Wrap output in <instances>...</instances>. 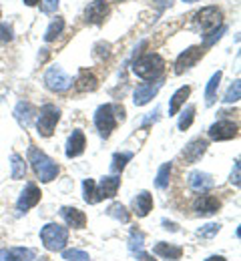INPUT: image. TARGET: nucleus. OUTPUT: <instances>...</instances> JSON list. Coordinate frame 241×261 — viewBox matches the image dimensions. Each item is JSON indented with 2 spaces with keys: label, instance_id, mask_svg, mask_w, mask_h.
<instances>
[{
  "label": "nucleus",
  "instance_id": "12",
  "mask_svg": "<svg viewBox=\"0 0 241 261\" xmlns=\"http://www.w3.org/2000/svg\"><path fill=\"white\" fill-rule=\"evenodd\" d=\"M106 14H109V4L104 0H93L85 10V18L91 24H101Z\"/></svg>",
  "mask_w": 241,
  "mask_h": 261
},
{
  "label": "nucleus",
  "instance_id": "35",
  "mask_svg": "<svg viewBox=\"0 0 241 261\" xmlns=\"http://www.w3.org/2000/svg\"><path fill=\"white\" fill-rule=\"evenodd\" d=\"M219 229H221L219 223H207V225H203V227L197 231V235L199 237H205V239H211V237H215L219 233Z\"/></svg>",
  "mask_w": 241,
  "mask_h": 261
},
{
  "label": "nucleus",
  "instance_id": "39",
  "mask_svg": "<svg viewBox=\"0 0 241 261\" xmlns=\"http://www.w3.org/2000/svg\"><path fill=\"white\" fill-rule=\"evenodd\" d=\"M235 187H239V161H235L233 165V171H231V179H229Z\"/></svg>",
  "mask_w": 241,
  "mask_h": 261
},
{
  "label": "nucleus",
  "instance_id": "6",
  "mask_svg": "<svg viewBox=\"0 0 241 261\" xmlns=\"http://www.w3.org/2000/svg\"><path fill=\"white\" fill-rule=\"evenodd\" d=\"M44 85L55 93H65L72 87V79L61 66H50L44 74Z\"/></svg>",
  "mask_w": 241,
  "mask_h": 261
},
{
  "label": "nucleus",
  "instance_id": "32",
  "mask_svg": "<svg viewBox=\"0 0 241 261\" xmlns=\"http://www.w3.org/2000/svg\"><path fill=\"white\" fill-rule=\"evenodd\" d=\"M193 119H195V107H193V105H189V107L183 111L181 119H179V130L189 129V127H191V123H193Z\"/></svg>",
  "mask_w": 241,
  "mask_h": 261
},
{
  "label": "nucleus",
  "instance_id": "38",
  "mask_svg": "<svg viewBox=\"0 0 241 261\" xmlns=\"http://www.w3.org/2000/svg\"><path fill=\"white\" fill-rule=\"evenodd\" d=\"M59 6V0H42V12H52L57 10Z\"/></svg>",
  "mask_w": 241,
  "mask_h": 261
},
{
  "label": "nucleus",
  "instance_id": "29",
  "mask_svg": "<svg viewBox=\"0 0 241 261\" xmlns=\"http://www.w3.org/2000/svg\"><path fill=\"white\" fill-rule=\"evenodd\" d=\"M83 189H85V201L89 205H95L97 203V185L93 179H85L83 181Z\"/></svg>",
  "mask_w": 241,
  "mask_h": 261
},
{
  "label": "nucleus",
  "instance_id": "1",
  "mask_svg": "<svg viewBox=\"0 0 241 261\" xmlns=\"http://www.w3.org/2000/svg\"><path fill=\"white\" fill-rule=\"evenodd\" d=\"M29 161L33 163V169L38 175V179L42 183H50L52 179H57L59 175V165L55 163L50 157H46L42 151H38L35 147L29 149Z\"/></svg>",
  "mask_w": 241,
  "mask_h": 261
},
{
  "label": "nucleus",
  "instance_id": "24",
  "mask_svg": "<svg viewBox=\"0 0 241 261\" xmlns=\"http://www.w3.org/2000/svg\"><path fill=\"white\" fill-rule=\"evenodd\" d=\"M189 95H191V87H181V89L171 97V102H169V115H177L179 109L183 107V102L187 100Z\"/></svg>",
  "mask_w": 241,
  "mask_h": 261
},
{
  "label": "nucleus",
  "instance_id": "15",
  "mask_svg": "<svg viewBox=\"0 0 241 261\" xmlns=\"http://www.w3.org/2000/svg\"><path fill=\"white\" fill-rule=\"evenodd\" d=\"M221 207V201L213 195H201L197 201H195V211L197 215L201 217H209V215H215Z\"/></svg>",
  "mask_w": 241,
  "mask_h": 261
},
{
  "label": "nucleus",
  "instance_id": "30",
  "mask_svg": "<svg viewBox=\"0 0 241 261\" xmlns=\"http://www.w3.org/2000/svg\"><path fill=\"white\" fill-rule=\"evenodd\" d=\"M169 177H171V163L161 165V169H159V173H157L155 185H157L159 189H165V187L169 185Z\"/></svg>",
  "mask_w": 241,
  "mask_h": 261
},
{
  "label": "nucleus",
  "instance_id": "13",
  "mask_svg": "<svg viewBox=\"0 0 241 261\" xmlns=\"http://www.w3.org/2000/svg\"><path fill=\"white\" fill-rule=\"evenodd\" d=\"M119 185H121V179L111 175V177H103L99 187H97V203L103 201V199H113L119 191Z\"/></svg>",
  "mask_w": 241,
  "mask_h": 261
},
{
  "label": "nucleus",
  "instance_id": "18",
  "mask_svg": "<svg viewBox=\"0 0 241 261\" xmlns=\"http://www.w3.org/2000/svg\"><path fill=\"white\" fill-rule=\"evenodd\" d=\"M85 145H87V141H85V133H83V130H72V135H70L69 141H67V157L72 159V157L83 155Z\"/></svg>",
  "mask_w": 241,
  "mask_h": 261
},
{
  "label": "nucleus",
  "instance_id": "22",
  "mask_svg": "<svg viewBox=\"0 0 241 261\" xmlns=\"http://www.w3.org/2000/svg\"><path fill=\"white\" fill-rule=\"evenodd\" d=\"M153 251H155V255H159V257H163V259L167 261H177L181 259V255H183V249L181 247L171 245V243H165V241H159Z\"/></svg>",
  "mask_w": 241,
  "mask_h": 261
},
{
  "label": "nucleus",
  "instance_id": "28",
  "mask_svg": "<svg viewBox=\"0 0 241 261\" xmlns=\"http://www.w3.org/2000/svg\"><path fill=\"white\" fill-rule=\"evenodd\" d=\"M65 31V20L63 18H57V20H52L50 22V27L46 29V34H44V40L46 42H50V40H55L59 34Z\"/></svg>",
  "mask_w": 241,
  "mask_h": 261
},
{
  "label": "nucleus",
  "instance_id": "25",
  "mask_svg": "<svg viewBox=\"0 0 241 261\" xmlns=\"http://www.w3.org/2000/svg\"><path fill=\"white\" fill-rule=\"evenodd\" d=\"M221 76H223V72H221V70H217V72H215V74L209 79V83H207V89H205V102H207V107H211V105L215 102V93H217V89H219Z\"/></svg>",
  "mask_w": 241,
  "mask_h": 261
},
{
  "label": "nucleus",
  "instance_id": "7",
  "mask_svg": "<svg viewBox=\"0 0 241 261\" xmlns=\"http://www.w3.org/2000/svg\"><path fill=\"white\" fill-rule=\"evenodd\" d=\"M195 20L203 33H211L221 24V10L217 6H205L195 14Z\"/></svg>",
  "mask_w": 241,
  "mask_h": 261
},
{
  "label": "nucleus",
  "instance_id": "34",
  "mask_svg": "<svg viewBox=\"0 0 241 261\" xmlns=\"http://www.w3.org/2000/svg\"><path fill=\"white\" fill-rule=\"evenodd\" d=\"M239 98H241V83L239 81H235V83L227 89V93H225L223 100H225V102H237Z\"/></svg>",
  "mask_w": 241,
  "mask_h": 261
},
{
  "label": "nucleus",
  "instance_id": "3",
  "mask_svg": "<svg viewBox=\"0 0 241 261\" xmlns=\"http://www.w3.org/2000/svg\"><path fill=\"white\" fill-rule=\"evenodd\" d=\"M163 70H165V61L159 55H155V53L153 55H143L133 65V72L137 76H141V79H145V81L157 79Z\"/></svg>",
  "mask_w": 241,
  "mask_h": 261
},
{
  "label": "nucleus",
  "instance_id": "9",
  "mask_svg": "<svg viewBox=\"0 0 241 261\" xmlns=\"http://www.w3.org/2000/svg\"><path fill=\"white\" fill-rule=\"evenodd\" d=\"M201 55H203V48H201V46H189L187 50H183V53L177 57V61H175V72L181 74L183 70L195 66L197 61L201 59Z\"/></svg>",
  "mask_w": 241,
  "mask_h": 261
},
{
  "label": "nucleus",
  "instance_id": "37",
  "mask_svg": "<svg viewBox=\"0 0 241 261\" xmlns=\"http://www.w3.org/2000/svg\"><path fill=\"white\" fill-rule=\"evenodd\" d=\"M12 38V29L6 24H0V42H8Z\"/></svg>",
  "mask_w": 241,
  "mask_h": 261
},
{
  "label": "nucleus",
  "instance_id": "44",
  "mask_svg": "<svg viewBox=\"0 0 241 261\" xmlns=\"http://www.w3.org/2000/svg\"><path fill=\"white\" fill-rule=\"evenodd\" d=\"M183 2H197V0H183Z\"/></svg>",
  "mask_w": 241,
  "mask_h": 261
},
{
  "label": "nucleus",
  "instance_id": "27",
  "mask_svg": "<svg viewBox=\"0 0 241 261\" xmlns=\"http://www.w3.org/2000/svg\"><path fill=\"white\" fill-rule=\"evenodd\" d=\"M106 213H109L111 217H115L117 221H121V223H129V219H131V215H129L127 207H125V205H121V203H113V205L106 209Z\"/></svg>",
  "mask_w": 241,
  "mask_h": 261
},
{
  "label": "nucleus",
  "instance_id": "20",
  "mask_svg": "<svg viewBox=\"0 0 241 261\" xmlns=\"http://www.w3.org/2000/svg\"><path fill=\"white\" fill-rule=\"evenodd\" d=\"M35 253L24 247H12V249H0V261H33Z\"/></svg>",
  "mask_w": 241,
  "mask_h": 261
},
{
  "label": "nucleus",
  "instance_id": "2",
  "mask_svg": "<svg viewBox=\"0 0 241 261\" xmlns=\"http://www.w3.org/2000/svg\"><path fill=\"white\" fill-rule=\"evenodd\" d=\"M40 241L48 251H63L69 243V227L59 223H48L40 229Z\"/></svg>",
  "mask_w": 241,
  "mask_h": 261
},
{
  "label": "nucleus",
  "instance_id": "11",
  "mask_svg": "<svg viewBox=\"0 0 241 261\" xmlns=\"http://www.w3.org/2000/svg\"><path fill=\"white\" fill-rule=\"evenodd\" d=\"M205 151H207L205 139H193V141L183 149L181 157H183V161H185L187 165H193V163H197V161L205 155Z\"/></svg>",
  "mask_w": 241,
  "mask_h": 261
},
{
  "label": "nucleus",
  "instance_id": "16",
  "mask_svg": "<svg viewBox=\"0 0 241 261\" xmlns=\"http://www.w3.org/2000/svg\"><path fill=\"white\" fill-rule=\"evenodd\" d=\"M159 89H161V83H145V85H139L137 91H135V95H133L135 105H137V107L147 105L151 98L159 93Z\"/></svg>",
  "mask_w": 241,
  "mask_h": 261
},
{
  "label": "nucleus",
  "instance_id": "41",
  "mask_svg": "<svg viewBox=\"0 0 241 261\" xmlns=\"http://www.w3.org/2000/svg\"><path fill=\"white\" fill-rule=\"evenodd\" d=\"M163 225H165V229H171V231H179V225H177V223H169L167 219L163 221Z\"/></svg>",
  "mask_w": 241,
  "mask_h": 261
},
{
  "label": "nucleus",
  "instance_id": "26",
  "mask_svg": "<svg viewBox=\"0 0 241 261\" xmlns=\"http://www.w3.org/2000/svg\"><path fill=\"white\" fill-rule=\"evenodd\" d=\"M10 167H12V171H10V177H12V179L18 181V179H22V177L26 175V163H24V159H22L20 155H16V153L10 157Z\"/></svg>",
  "mask_w": 241,
  "mask_h": 261
},
{
  "label": "nucleus",
  "instance_id": "8",
  "mask_svg": "<svg viewBox=\"0 0 241 261\" xmlns=\"http://www.w3.org/2000/svg\"><path fill=\"white\" fill-rule=\"evenodd\" d=\"M237 123L233 121H217L209 127V139L211 141H229L237 137Z\"/></svg>",
  "mask_w": 241,
  "mask_h": 261
},
{
  "label": "nucleus",
  "instance_id": "21",
  "mask_svg": "<svg viewBox=\"0 0 241 261\" xmlns=\"http://www.w3.org/2000/svg\"><path fill=\"white\" fill-rule=\"evenodd\" d=\"M33 115H35V107H33L31 102L20 100V102L16 105V109H14V117H16V121H18V125H20V127H24V129H29V127H31Z\"/></svg>",
  "mask_w": 241,
  "mask_h": 261
},
{
  "label": "nucleus",
  "instance_id": "17",
  "mask_svg": "<svg viewBox=\"0 0 241 261\" xmlns=\"http://www.w3.org/2000/svg\"><path fill=\"white\" fill-rule=\"evenodd\" d=\"M189 187L195 191V193H205L213 187V179L209 173H201V171H193L189 175Z\"/></svg>",
  "mask_w": 241,
  "mask_h": 261
},
{
  "label": "nucleus",
  "instance_id": "31",
  "mask_svg": "<svg viewBox=\"0 0 241 261\" xmlns=\"http://www.w3.org/2000/svg\"><path fill=\"white\" fill-rule=\"evenodd\" d=\"M131 159H133V153H115V155H113V165H111V167H113V171L121 173Z\"/></svg>",
  "mask_w": 241,
  "mask_h": 261
},
{
  "label": "nucleus",
  "instance_id": "10",
  "mask_svg": "<svg viewBox=\"0 0 241 261\" xmlns=\"http://www.w3.org/2000/svg\"><path fill=\"white\" fill-rule=\"evenodd\" d=\"M40 189L36 187L35 183H29L26 187H24V191L20 193L18 197V201H16V207H18V211H29V209H33L38 205V201H40Z\"/></svg>",
  "mask_w": 241,
  "mask_h": 261
},
{
  "label": "nucleus",
  "instance_id": "36",
  "mask_svg": "<svg viewBox=\"0 0 241 261\" xmlns=\"http://www.w3.org/2000/svg\"><path fill=\"white\" fill-rule=\"evenodd\" d=\"M141 247H143V233L141 231H133L131 233V245H129V249L135 253V251H141Z\"/></svg>",
  "mask_w": 241,
  "mask_h": 261
},
{
  "label": "nucleus",
  "instance_id": "42",
  "mask_svg": "<svg viewBox=\"0 0 241 261\" xmlns=\"http://www.w3.org/2000/svg\"><path fill=\"white\" fill-rule=\"evenodd\" d=\"M205 261H227L225 257H221V255H211V257H207Z\"/></svg>",
  "mask_w": 241,
  "mask_h": 261
},
{
  "label": "nucleus",
  "instance_id": "5",
  "mask_svg": "<svg viewBox=\"0 0 241 261\" xmlns=\"http://www.w3.org/2000/svg\"><path fill=\"white\" fill-rule=\"evenodd\" d=\"M95 125L101 133L103 139H109L111 133L117 127V113H115V107L113 105H101L95 113Z\"/></svg>",
  "mask_w": 241,
  "mask_h": 261
},
{
  "label": "nucleus",
  "instance_id": "19",
  "mask_svg": "<svg viewBox=\"0 0 241 261\" xmlns=\"http://www.w3.org/2000/svg\"><path fill=\"white\" fill-rule=\"evenodd\" d=\"M153 209V195L149 191H141L133 201V211L137 217H147Z\"/></svg>",
  "mask_w": 241,
  "mask_h": 261
},
{
  "label": "nucleus",
  "instance_id": "4",
  "mask_svg": "<svg viewBox=\"0 0 241 261\" xmlns=\"http://www.w3.org/2000/svg\"><path fill=\"white\" fill-rule=\"evenodd\" d=\"M61 121V111L55 107V105H44L40 109V115H38V121H36V129L40 137H50L55 133L57 123Z\"/></svg>",
  "mask_w": 241,
  "mask_h": 261
},
{
  "label": "nucleus",
  "instance_id": "33",
  "mask_svg": "<svg viewBox=\"0 0 241 261\" xmlns=\"http://www.w3.org/2000/svg\"><path fill=\"white\" fill-rule=\"evenodd\" d=\"M63 259L67 261H91L87 251H81V249H65L63 251Z\"/></svg>",
  "mask_w": 241,
  "mask_h": 261
},
{
  "label": "nucleus",
  "instance_id": "43",
  "mask_svg": "<svg viewBox=\"0 0 241 261\" xmlns=\"http://www.w3.org/2000/svg\"><path fill=\"white\" fill-rule=\"evenodd\" d=\"M24 2H26V6H35L38 0H24Z\"/></svg>",
  "mask_w": 241,
  "mask_h": 261
},
{
  "label": "nucleus",
  "instance_id": "23",
  "mask_svg": "<svg viewBox=\"0 0 241 261\" xmlns=\"http://www.w3.org/2000/svg\"><path fill=\"white\" fill-rule=\"evenodd\" d=\"M74 85H76V89H78V91H83V93H87V91H95V89L99 87V83H97V76H95L93 72L85 70V68L78 72V76H76Z\"/></svg>",
  "mask_w": 241,
  "mask_h": 261
},
{
  "label": "nucleus",
  "instance_id": "14",
  "mask_svg": "<svg viewBox=\"0 0 241 261\" xmlns=\"http://www.w3.org/2000/svg\"><path fill=\"white\" fill-rule=\"evenodd\" d=\"M61 217L65 219V223L72 229H85L87 225V215L85 211L76 209V207H63L61 209Z\"/></svg>",
  "mask_w": 241,
  "mask_h": 261
},
{
  "label": "nucleus",
  "instance_id": "40",
  "mask_svg": "<svg viewBox=\"0 0 241 261\" xmlns=\"http://www.w3.org/2000/svg\"><path fill=\"white\" fill-rule=\"evenodd\" d=\"M137 261H157V259H153V255H149V253H143V251H139V253H137Z\"/></svg>",
  "mask_w": 241,
  "mask_h": 261
}]
</instances>
